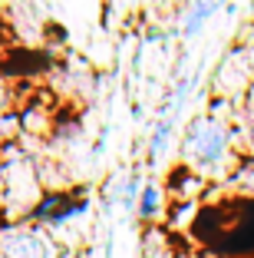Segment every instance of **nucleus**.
I'll return each instance as SVG.
<instances>
[{"instance_id": "1", "label": "nucleus", "mask_w": 254, "mask_h": 258, "mask_svg": "<svg viewBox=\"0 0 254 258\" xmlns=\"http://www.w3.org/2000/svg\"><path fill=\"white\" fill-rule=\"evenodd\" d=\"M182 166L198 172L202 179H231L234 169L244 162V139H241V126L231 122L228 113L218 109H205L195 113L185 122L182 133Z\"/></svg>"}, {"instance_id": "2", "label": "nucleus", "mask_w": 254, "mask_h": 258, "mask_svg": "<svg viewBox=\"0 0 254 258\" xmlns=\"http://www.w3.org/2000/svg\"><path fill=\"white\" fill-rule=\"evenodd\" d=\"M0 258H53V238L33 222H0Z\"/></svg>"}, {"instance_id": "3", "label": "nucleus", "mask_w": 254, "mask_h": 258, "mask_svg": "<svg viewBox=\"0 0 254 258\" xmlns=\"http://www.w3.org/2000/svg\"><path fill=\"white\" fill-rule=\"evenodd\" d=\"M221 7H228V0H192L185 10V20H182V37L192 40L221 14Z\"/></svg>"}, {"instance_id": "4", "label": "nucleus", "mask_w": 254, "mask_h": 258, "mask_svg": "<svg viewBox=\"0 0 254 258\" xmlns=\"http://www.w3.org/2000/svg\"><path fill=\"white\" fill-rule=\"evenodd\" d=\"M162 212H165V189L155 179H145L139 202H135V215H139V222H155Z\"/></svg>"}, {"instance_id": "5", "label": "nucleus", "mask_w": 254, "mask_h": 258, "mask_svg": "<svg viewBox=\"0 0 254 258\" xmlns=\"http://www.w3.org/2000/svg\"><path fill=\"white\" fill-rule=\"evenodd\" d=\"M228 185H234L241 196L254 199V156H244V162L234 169V175L228 179Z\"/></svg>"}, {"instance_id": "6", "label": "nucleus", "mask_w": 254, "mask_h": 258, "mask_svg": "<svg viewBox=\"0 0 254 258\" xmlns=\"http://www.w3.org/2000/svg\"><path fill=\"white\" fill-rule=\"evenodd\" d=\"M17 136H23V129H20V113H17L14 106L0 109V146L17 143Z\"/></svg>"}, {"instance_id": "7", "label": "nucleus", "mask_w": 254, "mask_h": 258, "mask_svg": "<svg viewBox=\"0 0 254 258\" xmlns=\"http://www.w3.org/2000/svg\"><path fill=\"white\" fill-rule=\"evenodd\" d=\"M241 136H244V149L254 156V106L241 109Z\"/></svg>"}, {"instance_id": "8", "label": "nucleus", "mask_w": 254, "mask_h": 258, "mask_svg": "<svg viewBox=\"0 0 254 258\" xmlns=\"http://www.w3.org/2000/svg\"><path fill=\"white\" fill-rule=\"evenodd\" d=\"M7 106H14V93H10L7 80L0 76V109H7Z\"/></svg>"}]
</instances>
